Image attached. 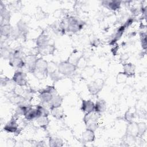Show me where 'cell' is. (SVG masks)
Listing matches in <instances>:
<instances>
[{"mask_svg":"<svg viewBox=\"0 0 147 147\" xmlns=\"http://www.w3.org/2000/svg\"><path fill=\"white\" fill-rule=\"evenodd\" d=\"M126 136L127 137L131 138H136L138 137L137 123L133 121L128 123L126 130Z\"/></svg>","mask_w":147,"mask_h":147,"instance_id":"obj_10","label":"cell"},{"mask_svg":"<svg viewBox=\"0 0 147 147\" xmlns=\"http://www.w3.org/2000/svg\"><path fill=\"white\" fill-rule=\"evenodd\" d=\"M50 111L52 116L56 119L61 120L64 117V111L61 106L51 109Z\"/></svg>","mask_w":147,"mask_h":147,"instance_id":"obj_24","label":"cell"},{"mask_svg":"<svg viewBox=\"0 0 147 147\" xmlns=\"http://www.w3.org/2000/svg\"><path fill=\"white\" fill-rule=\"evenodd\" d=\"M82 138L83 141L85 142H92L95 140V131L86 128L82 133Z\"/></svg>","mask_w":147,"mask_h":147,"instance_id":"obj_18","label":"cell"},{"mask_svg":"<svg viewBox=\"0 0 147 147\" xmlns=\"http://www.w3.org/2000/svg\"><path fill=\"white\" fill-rule=\"evenodd\" d=\"M137 129H138V137L143 136L146 131V129H147L146 124L144 122L137 123Z\"/></svg>","mask_w":147,"mask_h":147,"instance_id":"obj_30","label":"cell"},{"mask_svg":"<svg viewBox=\"0 0 147 147\" xmlns=\"http://www.w3.org/2000/svg\"><path fill=\"white\" fill-rule=\"evenodd\" d=\"M9 64L17 69H22L25 67V57H17L12 56L9 60Z\"/></svg>","mask_w":147,"mask_h":147,"instance_id":"obj_9","label":"cell"},{"mask_svg":"<svg viewBox=\"0 0 147 147\" xmlns=\"http://www.w3.org/2000/svg\"><path fill=\"white\" fill-rule=\"evenodd\" d=\"M24 117L27 121H29L36 119L38 118V114L37 109L32 108V107H30L25 113Z\"/></svg>","mask_w":147,"mask_h":147,"instance_id":"obj_25","label":"cell"},{"mask_svg":"<svg viewBox=\"0 0 147 147\" xmlns=\"http://www.w3.org/2000/svg\"><path fill=\"white\" fill-rule=\"evenodd\" d=\"M49 36L45 33L44 32H42L36 38V45L38 48L44 47L46 45L49 44Z\"/></svg>","mask_w":147,"mask_h":147,"instance_id":"obj_15","label":"cell"},{"mask_svg":"<svg viewBox=\"0 0 147 147\" xmlns=\"http://www.w3.org/2000/svg\"><path fill=\"white\" fill-rule=\"evenodd\" d=\"M57 94L54 86H48L39 91L38 98L42 105H49L53 97Z\"/></svg>","mask_w":147,"mask_h":147,"instance_id":"obj_2","label":"cell"},{"mask_svg":"<svg viewBox=\"0 0 147 147\" xmlns=\"http://www.w3.org/2000/svg\"><path fill=\"white\" fill-rule=\"evenodd\" d=\"M101 117V114L95 111L84 114L83 120L86 128L95 131L99 127L98 121Z\"/></svg>","mask_w":147,"mask_h":147,"instance_id":"obj_1","label":"cell"},{"mask_svg":"<svg viewBox=\"0 0 147 147\" xmlns=\"http://www.w3.org/2000/svg\"><path fill=\"white\" fill-rule=\"evenodd\" d=\"M48 63L42 57L37 59L36 69L34 75L41 79H45L48 76Z\"/></svg>","mask_w":147,"mask_h":147,"instance_id":"obj_5","label":"cell"},{"mask_svg":"<svg viewBox=\"0 0 147 147\" xmlns=\"http://www.w3.org/2000/svg\"><path fill=\"white\" fill-rule=\"evenodd\" d=\"M13 30V28L9 23L1 25V34L2 36L6 38L10 37Z\"/></svg>","mask_w":147,"mask_h":147,"instance_id":"obj_21","label":"cell"},{"mask_svg":"<svg viewBox=\"0 0 147 147\" xmlns=\"http://www.w3.org/2000/svg\"><path fill=\"white\" fill-rule=\"evenodd\" d=\"M16 29L21 37H26L28 32V25L25 21L22 20H20L17 23Z\"/></svg>","mask_w":147,"mask_h":147,"instance_id":"obj_17","label":"cell"},{"mask_svg":"<svg viewBox=\"0 0 147 147\" xmlns=\"http://www.w3.org/2000/svg\"><path fill=\"white\" fill-rule=\"evenodd\" d=\"M36 108L37 110L38 117H48L50 114L49 111L43 105H37Z\"/></svg>","mask_w":147,"mask_h":147,"instance_id":"obj_29","label":"cell"},{"mask_svg":"<svg viewBox=\"0 0 147 147\" xmlns=\"http://www.w3.org/2000/svg\"><path fill=\"white\" fill-rule=\"evenodd\" d=\"M100 44V42H99V40L98 39H95L92 41V45H94V47H98Z\"/></svg>","mask_w":147,"mask_h":147,"instance_id":"obj_34","label":"cell"},{"mask_svg":"<svg viewBox=\"0 0 147 147\" xmlns=\"http://www.w3.org/2000/svg\"><path fill=\"white\" fill-rule=\"evenodd\" d=\"M135 118V113L130 110H127L124 115V118L128 123L133 122Z\"/></svg>","mask_w":147,"mask_h":147,"instance_id":"obj_31","label":"cell"},{"mask_svg":"<svg viewBox=\"0 0 147 147\" xmlns=\"http://www.w3.org/2000/svg\"><path fill=\"white\" fill-rule=\"evenodd\" d=\"M13 54V51L6 45H2L1 47V57H3L4 59L10 60L11 57Z\"/></svg>","mask_w":147,"mask_h":147,"instance_id":"obj_28","label":"cell"},{"mask_svg":"<svg viewBox=\"0 0 147 147\" xmlns=\"http://www.w3.org/2000/svg\"><path fill=\"white\" fill-rule=\"evenodd\" d=\"M63 98L61 96H60L58 94L55 95L48 105L49 109L55 107H60L63 103Z\"/></svg>","mask_w":147,"mask_h":147,"instance_id":"obj_22","label":"cell"},{"mask_svg":"<svg viewBox=\"0 0 147 147\" xmlns=\"http://www.w3.org/2000/svg\"><path fill=\"white\" fill-rule=\"evenodd\" d=\"M76 69L77 65L69 60L61 61L57 65L58 71L62 76L65 77H69L74 75Z\"/></svg>","mask_w":147,"mask_h":147,"instance_id":"obj_3","label":"cell"},{"mask_svg":"<svg viewBox=\"0 0 147 147\" xmlns=\"http://www.w3.org/2000/svg\"><path fill=\"white\" fill-rule=\"evenodd\" d=\"M3 130L7 133L17 134H20V130L15 117L11 119L6 123L3 127Z\"/></svg>","mask_w":147,"mask_h":147,"instance_id":"obj_8","label":"cell"},{"mask_svg":"<svg viewBox=\"0 0 147 147\" xmlns=\"http://www.w3.org/2000/svg\"><path fill=\"white\" fill-rule=\"evenodd\" d=\"M140 41H141V44L142 49L144 51H146V33L145 32H141L140 33Z\"/></svg>","mask_w":147,"mask_h":147,"instance_id":"obj_32","label":"cell"},{"mask_svg":"<svg viewBox=\"0 0 147 147\" xmlns=\"http://www.w3.org/2000/svg\"><path fill=\"white\" fill-rule=\"evenodd\" d=\"M31 107H32L31 106L26 103H23V104L17 105V107L16 109V111H15L14 117L18 118L20 116H22V115L24 116L26 111Z\"/></svg>","mask_w":147,"mask_h":147,"instance_id":"obj_20","label":"cell"},{"mask_svg":"<svg viewBox=\"0 0 147 147\" xmlns=\"http://www.w3.org/2000/svg\"><path fill=\"white\" fill-rule=\"evenodd\" d=\"M85 23L78 17L70 16L66 20V31L71 33H76L84 27Z\"/></svg>","mask_w":147,"mask_h":147,"instance_id":"obj_4","label":"cell"},{"mask_svg":"<svg viewBox=\"0 0 147 147\" xmlns=\"http://www.w3.org/2000/svg\"><path fill=\"white\" fill-rule=\"evenodd\" d=\"M136 67L135 65L131 63H127L123 64V72L122 73L125 75L126 78H132L135 75Z\"/></svg>","mask_w":147,"mask_h":147,"instance_id":"obj_13","label":"cell"},{"mask_svg":"<svg viewBox=\"0 0 147 147\" xmlns=\"http://www.w3.org/2000/svg\"><path fill=\"white\" fill-rule=\"evenodd\" d=\"M113 46H114L112 49H111V52L113 54L114 56H115L118 52V47H117V45H114Z\"/></svg>","mask_w":147,"mask_h":147,"instance_id":"obj_33","label":"cell"},{"mask_svg":"<svg viewBox=\"0 0 147 147\" xmlns=\"http://www.w3.org/2000/svg\"><path fill=\"white\" fill-rule=\"evenodd\" d=\"M39 54L42 56L53 55L56 51V47L53 44H48L44 47L38 48Z\"/></svg>","mask_w":147,"mask_h":147,"instance_id":"obj_16","label":"cell"},{"mask_svg":"<svg viewBox=\"0 0 147 147\" xmlns=\"http://www.w3.org/2000/svg\"><path fill=\"white\" fill-rule=\"evenodd\" d=\"M48 144L49 146L52 147H60L63 146V141L61 138L55 137L51 136L49 138Z\"/></svg>","mask_w":147,"mask_h":147,"instance_id":"obj_26","label":"cell"},{"mask_svg":"<svg viewBox=\"0 0 147 147\" xmlns=\"http://www.w3.org/2000/svg\"><path fill=\"white\" fill-rule=\"evenodd\" d=\"M95 103L91 100H82V104L80 107L81 111L84 114L89 113L94 111Z\"/></svg>","mask_w":147,"mask_h":147,"instance_id":"obj_12","label":"cell"},{"mask_svg":"<svg viewBox=\"0 0 147 147\" xmlns=\"http://www.w3.org/2000/svg\"><path fill=\"white\" fill-rule=\"evenodd\" d=\"M37 57L27 55L25 56V67L27 71L32 74H34L36 69V64Z\"/></svg>","mask_w":147,"mask_h":147,"instance_id":"obj_11","label":"cell"},{"mask_svg":"<svg viewBox=\"0 0 147 147\" xmlns=\"http://www.w3.org/2000/svg\"><path fill=\"white\" fill-rule=\"evenodd\" d=\"M106 102L104 99H99L96 101L95 103V107H94V111L102 114L104 113L106 110Z\"/></svg>","mask_w":147,"mask_h":147,"instance_id":"obj_23","label":"cell"},{"mask_svg":"<svg viewBox=\"0 0 147 147\" xmlns=\"http://www.w3.org/2000/svg\"><path fill=\"white\" fill-rule=\"evenodd\" d=\"M102 4L103 6H105L109 10L116 11L120 9L121 5V1L115 0L103 1L102 2Z\"/></svg>","mask_w":147,"mask_h":147,"instance_id":"obj_14","label":"cell"},{"mask_svg":"<svg viewBox=\"0 0 147 147\" xmlns=\"http://www.w3.org/2000/svg\"><path fill=\"white\" fill-rule=\"evenodd\" d=\"M105 85V81L102 79L98 78L87 84V89L92 95H96L103 89Z\"/></svg>","mask_w":147,"mask_h":147,"instance_id":"obj_6","label":"cell"},{"mask_svg":"<svg viewBox=\"0 0 147 147\" xmlns=\"http://www.w3.org/2000/svg\"><path fill=\"white\" fill-rule=\"evenodd\" d=\"M0 7V13L1 17V22H5V24H9L10 20V11L6 8L5 6L1 2Z\"/></svg>","mask_w":147,"mask_h":147,"instance_id":"obj_19","label":"cell"},{"mask_svg":"<svg viewBox=\"0 0 147 147\" xmlns=\"http://www.w3.org/2000/svg\"><path fill=\"white\" fill-rule=\"evenodd\" d=\"M11 79L18 86L20 87H26L28 84L27 75L25 72L17 70L15 71L14 75L12 76Z\"/></svg>","mask_w":147,"mask_h":147,"instance_id":"obj_7","label":"cell"},{"mask_svg":"<svg viewBox=\"0 0 147 147\" xmlns=\"http://www.w3.org/2000/svg\"><path fill=\"white\" fill-rule=\"evenodd\" d=\"M37 124L44 130H46L50 123V120L48 117H40L36 119Z\"/></svg>","mask_w":147,"mask_h":147,"instance_id":"obj_27","label":"cell"}]
</instances>
